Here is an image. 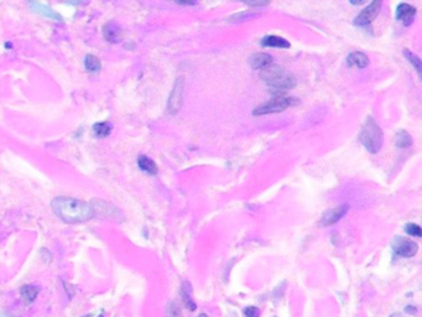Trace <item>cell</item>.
<instances>
[{"mask_svg": "<svg viewBox=\"0 0 422 317\" xmlns=\"http://www.w3.org/2000/svg\"><path fill=\"white\" fill-rule=\"evenodd\" d=\"M51 208L61 220L70 224L85 223L94 218V211L91 202L78 198L58 196L51 201Z\"/></svg>", "mask_w": 422, "mask_h": 317, "instance_id": "obj_1", "label": "cell"}, {"mask_svg": "<svg viewBox=\"0 0 422 317\" xmlns=\"http://www.w3.org/2000/svg\"><path fill=\"white\" fill-rule=\"evenodd\" d=\"M260 77L276 96H283L296 86L295 77L278 64H269L261 69Z\"/></svg>", "mask_w": 422, "mask_h": 317, "instance_id": "obj_2", "label": "cell"}, {"mask_svg": "<svg viewBox=\"0 0 422 317\" xmlns=\"http://www.w3.org/2000/svg\"><path fill=\"white\" fill-rule=\"evenodd\" d=\"M359 140L364 145V148L372 154L379 153L381 149L382 131L372 116H369L363 124L359 133Z\"/></svg>", "mask_w": 422, "mask_h": 317, "instance_id": "obj_3", "label": "cell"}, {"mask_svg": "<svg viewBox=\"0 0 422 317\" xmlns=\"http://www.w3.org/2000/svg\"><path fill=\"white\" fill-rule=\"evenodd\" d=\"M296 102L295 98H291V97H285V96H276L273 99H270L266 103L261 104V106H256L253 110L254 115H266V114H273V113H280L283 111L285 109H287L288 106H293Z\"/></svg>", "mask_w": 422, "mask_h": 317, "instance_id": "obj_4", "label": "cell"}, {"mask_svg": "<svg viewBox=\"0 0 422 317\" xmlns=\"http://www.w3.org/2000/svg\"><path fill=\"white\" fill-rule=\"evenodd\" d=\"M92 205L93 211H94V217H100L103 219L108 220H117L120 222L123 218L122 212H120L119 208L115 207L112 203L107 202L104 200H99V198H95L91 202Z\"/></svg>", "mask_w": 422, "mask_h": 317, "instance_id": "obj_5", "label": "cell"}, {"mask_svg": "<svg viewBox=\"0 0 422 317\" xmlns=\"http://www.w3.org/2000/svg\"><path fill=\"white\" fill-rule=\"evenodd\" d=\"M391 248L395 255L401 258H412L419 252V244L415 240L400 235H396L392 239Z\"/></svg>", "mask_w": 422, "mask_h": 317, "instance_id": "obj_6", "label": "cell"}, {"mask_svg": "<svg viewBox=\"0 0 422 317\" xmlns=\"http://www.w3.org/2000/svg\"><path fill=\"white\" fill-rule=\"evenodd\" d=\"M382 0H373V2L370 5H368L354 20V25L357 26H368L373 22V20L377 16L380 9H381Z\"/></svg>", "mask_w": 422, "mask_h": 317, "instance_id": "obj_7", "label": "cell"}, {"mask_svg": "<svg viewBox=\"0 0 422 317\" xmlns=\"http://www.w3.org/2000/svg\"><path fill=\"white\" fill-rule=\"evenodd\" d=\"M28 5L29 7H30L31 11L40 15V16L47 17V19L53 20V21H58V22L63 21L62 15L58 14L57 11H55V10H53L51 6H48V5L41 4V2H39L38 0H28Z\"/></svg>", "mask_w": 422, "mask_h": 317, "instance_id": "obj_8", "label": "cell"}, {"mask_svg": "<svg viewBox=\"0 0 422 317\" xmlns=\"http://www.w3.org/2000/svg\"><path fill=\"white\" fill-rule=\"evenodd\" d=\"M348 210H349V206L342 205L326 211V212L323 213L322 218H321L320 224L323 225V227H329V225L335 224L337 222H339L340 218H343L347 214Z\"/></svg>", "mask_w": 422, "mask_h": 317, "instance_id": "obj_9", "label": "cell"}, {"mask_svg": "<svg viewBox=\"0 0 422 317\" xmlns=\"http://www.w3.org/2000/svg\"><path fill=\"white\" fill-rule=\"evenodd\" d=\"M182 93H184V81H182V78H177V81L175 82L174 89L169 97V103H167L169 113L175 114L180 110L182 106Z\"/></svg>", "mask_w": 422, "mask_h": 317, "instance_id": "obj_10", "label": "cell"}, {"mask_svg": "<svg viewBox=\"0 0 422 317\" xmlns=\"http://www.w3.org/2000/svg\"><path fill=\"white\" fill-rule=\"evenodd\" d=\"M415 16H416V7L412 5L404 2L396 7V19L401 21L405 26H410L414 22Z\"/></svg>", "mask_w": 422, "mask_h": 317, "instance_id": "obj_11", "label": "cell"}, {"mask_svg": "<svg viewBox=\"0 0 422 317\" xmlns=\"http://www.w3.org/2000/svg\"><path fill=\"white\" fill-rule=\"evenodd\" d=\"M103 36L108 42H115L119 41L120 37V26L115 21H108L107 24L103 26Z\"/></svg>", "mask_w": 422, "mask_h": 317, "instance_id": "obj_12", "label": "cell"}, {"mask_svg": "<svg viewBox=\"0 0 422 317\" xmlns=\"http://www.w3.org/2000/svg\"><path fill=\"white\" fill-rule=\"evenodd\" d=\"M273 62V57L269 53H264V52H259V53H254L249 58V63H250L251 68L254 69H263L266 66L271 64Z\"/></svg>", "mask_w": 422, "mask_h": 317, "instance_id": "obj_13", "label": "cell"}, {"mask_svg": "<svg viewBox=\"0 0 422 317\" xmlns=\"http://www.w3.org/2000/svg\"><path fill=\"white\" fill-rule=\"evenodd\" d=\"M347 63L349 64L350 67L355 66L358 67V68H365V67H368V64H369V57L359 51L352 52V53L348 54Z\"/></svg>", "mask_w": 422, "mask_h": 317, "instance_id": "obj_14", "label": "cell"}, {"mask_svg": "<svg viewBox=\"0 0 422 317\" xmlns=\"http://www.w3.org/2000/svg\"><path fill=\"white\" fill-rule=\"evenodd\" d=\"M261 46L264 47H278V49H288L291 46L290 42L286 39L275 35H269L261 40Z\"/></svg>", "mask_w": 422, "mask_h": 317, "instance_id": "obj_15", "label": "cell"}, {"mask_svg": "<svg viewBox=\"0 0 422 317\" xmlns=\"http://www.w3.org/2000/svg\"><path fill=\"white\" fill-rule=\"evenodd\" d=\"M138 166H139L140 170L149 173V175H156L157 171H159L155 161L146 155H140L138 158Z\"/></svg>", "mask_w": 422, "mask_h": 317, "instance_id": "obj_16", "label": "cell"}, {"mask_svg": "<svg viewBox=\"0 0 422 317\" xmlns=\"http://www.w3.org/2000/svg\"><path fill=\"white\" fill-rule=\"evenodd\" d=\"M85 68L90 74L99 73L102 69V61L94 54H87L85 57Z\"/></svg>", "mask_w": 422, "mask_h": 317, "instance_id": "obj_17", "label": "cell"}, {"mask_svg": "<svg viewBox=\"0 0 422 317\" xmlns=\"http://www.w3.org/2000/svg\"><path fill=\"white\" fill-rule=\"evenodd\" d=\"M93 135L98 139H104L107 136L110 135L112 133V124H109L108 121H99V123H95L92 128Z\"/></svg>", "mask_w": 422, "mask_h": 317, "instance_id": "obj_18", "label": "cell"}, {"mask_svg": "<svg viewBox=\"0 0 422 317\" xmlns=\"http://www.w3.org/2000/svg\"><path fill=\"white\" fill-rule=\"evenodd\" d=\"M39 292H40V289L34 286V285H24L20 290V295L25 304H31V302L35 301Z\"/></svg>", "mask_w": 422, "mask_h": 317, "instance_id": "obj_19", "label": "cell"}, {"mask_svg": "<svg viewBox=\"0 0 422 317\" xmlns=\"http://www.w3.org/2000/svg\"><path fill=\"white\" fill-rule=\"evenodd\" d=\"M181 295H182V299H184L185 306H186L188 310H191V311H194V310L197 309V306L196 304H194L193 300L191 299V285H189V282L187 281L184 282V285H182Z\"/></svg>", "mask_w": 422, "mask_h": 317, "instance_id": "obj_20", "label": "cell"}, {"mask_svg": "<svg viewBox=\"0 0 422 317\" xmlns=\"http://www.w3.org/2000/svg\"><path fill=\"white\" fill-rule=\"evenodd\" d=\"M395 144H396L397 148L400 149H406L409 146L412 145V138L407 131L400 130L399 133L395 136Z\"/></svg>", "mask_w": 422, "mask_h": 317, "instance_id": "obj_21", "label": "cell"}, {"mask_svg": "<svg viewBox=\"0 0 422 317\" xmlns=\"http://www.w3.org/2000/svg\"><path fill=\"white\" fill-rule=\"evenodd\" d=\"M404 54H405V57H406V58H407V61H409L410 63H411L412 66L415 67V69H416V71H417V73L421 74V72H422L421 59H420L419 57H417L416 54L414 53V52L409 51V50H407V49L404 51Z\"/></svg>", "mask_w": 422, "mask_h": 317, "instance_id": "obj_22", "label": "cell"}, {"mask_svg": "<svg viewBox=\"0 0 422 317\" xmlns=\"http://www.w3.org/2000/svg\"><path fill=\"white\" fill-rule=\"evenodd\" d=\"M166 316L167 317H182L181 310H180L179 305L176 302L171 301L167 304L166 306Z\"/></svg>", "mask_w": 422, "mask_h": 317, "instance_id": "obj_23", "label": "cell"}, {"mask_svg": "<svg viewBox=\"0 0 422 317\" xmlns=\"http://www.w3.org/2000/svg\"><path fill=\"white\" fill-rule=\"evenodd\" d=\"M405 232L409 235H411V237H421L422 235L421 227L416 224V223H407V224H405Z\"/></svg>", "mask_w": 422, "mask_h": 317, "instance_id": "obj_24", "label": "cell"}, {"mask_svg": "<svg viewBox=\"0 0 422 317\" xmlns=\"http://www.w3.org/2000/svg\"><path fill=\"white\" fill-rule=\"evenodd\" d=\"M241 2H245L249 6L254 7H260V6H266V5L270 2V0H240Z\"/></svg>", "mask_w": 422, "mask_h": 317, "instance_id": "obj_25", "label": "cell"}, {"mask_svg": "<svg viewBox=\"0 0 422 317\" xmlns=\"http://www.w3.org/2000/svg\"><path fill=\"white\" fill-rule=\"evenodd\" d=\"M244 315L246 317H259L260 316V310L255 306H248L244 309Z\"/></svg>", "mask_w": 422, "mask_h": 317, "instance_id": "obj_26", "label": "cell"}, {"mask_svg": "<svg viewBox=\"0 0 422 317\" xmlns=\"http://www.w3.org/2000/svg\"><path fill=\"white\" fill-rule=\"evenodd\" d=\"M256 16H259V14H253V12H245V14H244V12H241V14H238V15H235V16H233L232 17V19H234V20H249V19H251V17H256Z\"/></svg>", "mask_w": 422, "mask_h": 317, "instance_id": "obj_27", "label": "cell"}, {"mask_svg": "<svg viewBox=\"0 0 422 317\" xmlns=\"http://www.w3.org/2000/svg\"><path fill=\"white\" fill-rule=\"evenodd\" d=\"M82 317H104V312H103V311L92 312V314H87V315H85V316H82Z\"/></svg>", "mask_w": 422, "mask_h": 317, "instance_id": "obj_28", "label": "cell"}, {"mask_svg": "<svg viewBox=\"0 0 422 317\" xmlns=\"http://www.w3.org/2000/svg\"><path fill=\"white\" fill-rule=\"evenodd\" d=\"M177 4L181 5H194L196 4V0H175Z\"/></svg>", "mask_w": 422, "mask_h": 317, "instance_id": "obj_29", "label": "cell"}, {"mask_svg": "<svg viewBox=\"0 0 422 317\" xmlns=\"http://www.w3.org/2000/svg\"><path fill=\"white\" fill-rule=\"evenodd\" d=\"M350 1V4H353V5H362V4H364V2H367L368 0H349Z\"/></svg>", "mask_w": 422, "mask_h": 317, "instance_id": "obj_30", "label": "cell"}, {"mask_svg": "<svg viewBox=\"0 0 422 317\" xmlns=\"http://www.w3.org/2000/svg\"><path fill=\"white\" fill-rule=\"evenodd\" d=\"M82 1L83 0H67L68 4H71V5H78L80 2H82Z\"/></svg>", "mask_w": 422, "mask_h": 317, "instance_id": "obj_31", "label": "cell"}, {"mask_svg": "<svg viewBox=\"0 0 422 317\" xmlns=\"http://www.w3.org/2000/svg\"><path fill=\"white\" fill-rule=\"evenodd\" d=\"M389 317H402V315H401V314H399V312H395V314L390 315Z\"/></svg>", "mask_w": 422, "mask_h": 317, "instance_id": "obj_32", "label": "cell"}, {"mask_svg": "<svg viewBox=\"0 0 422 317\" xmlns=\"http://www.w3.org/2000/svg\"><path fill=\"white\" fill-rule=\"evenodd\" d=\"M198 317H208V316H207V315H206V314H201V315H199V316H198Z\"/></svg>", "mask_w": 422, "mask_h": 317, "instance_id": "obj_33", "label": "cell"}, {"mask_svg": "<svg viewBox=\"0 0 422 317\" xmlns=\"http://www.w3.org/2000/svg\"><path fill=\"white\" fill-rule=\"evenodd\" d=\"M274 317H275V316H274Z\"/></svg>", "mask_w": 422, "mask_h": 317, "instance_id": "obj_34", "label": "cell"}]
</instances>
